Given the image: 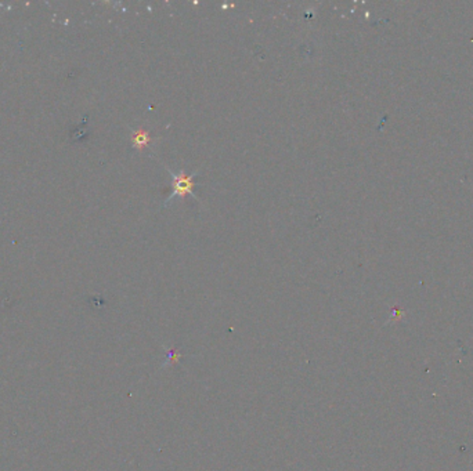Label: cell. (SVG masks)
Masks as SVG:
<instances>
[{"label": "cell", "instance_id": "obj_1", "mask_svg": "<svg viewBox=\"0 0 473 471\" xmlns=\"http://www.w3.org/2000/svg\"><path fill=\"white\" fill-rule=\"evenodd\" d=\"M169 173L172 176V194L165 201V206H169L176 198H184L186 195H194V174L187 176L183 170L182 172H173L169 169Z\"/></svg>", "mask_w": 473, "mask_h": 471}, {"label": "cell", "instance_id": "obj_2", "mask_svg": "<svg viewBox=\"0 0 473 471\" xmlns=\"http://www.w3.org/2000/svg\"><path fill=\"white\" fill-rule=\"evenodd\" d=\"M150 141H151V135H148V132H145L143 129L135 130L133 135H132V142H133V147L137 148V149L145 148Z\"/></svg>", "mask_w": 473, "mask_h": 471}]
</instances>
